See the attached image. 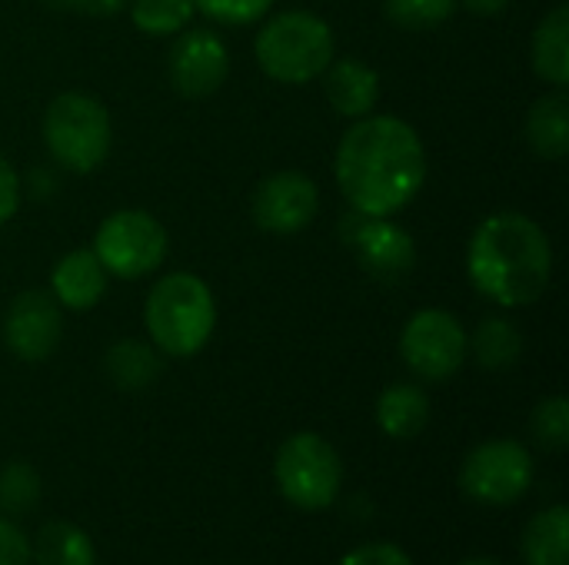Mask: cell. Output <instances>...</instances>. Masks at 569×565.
I'll return each instance as SVG.
<instances>
[{
  "mask_svg": "<svg viewBox=\"0 0 569 565\" xmlns=\"http://www.w3.org/2000/svg\"><path fill=\"white\" fill-rule=\"evenodd\" d=\"M457 0H387V17L403 30H433L447 23Z\"/></svg>",
  "mask_w": 569,
  "mask_h": 565,
  "instance_id": "25",
  "label": "cell"
},
{
  "mask_svg": "<svg viewBox=\"0 0 569 565\" xmlns=\"http://www.w3.org/2000/svg\"><path fill=\"white\" fill-rule=\"evenodd\" d=\"M50 7L60 10H80V13H93V17H110L120 13L130 0H47Z\"/></svg>",
  "mask_w": 569,
  "mask_h": 565,
  "instance_id": "31",
  "label": "cell"
},
{
  "mask_svg": "<svg viewBox=\"0 0 569 565\" xmlns=\"http://www.w3.org/2000/svg\"><path fill=\"white\" fill-rule=\"evenodd\" d=\"M167 73H170V83L183 97H207L230 73L227 43L213 30H207V27H197V30H187L183 27L180 37L170 47Z\"/></svg>",
  "mask_w": 569,
  "mask_h": 565,
  "instance_id": "13",
  "label": "cell"
},
{
  "mask_svg": "<svg viewBox=\"0 0 569 565\" xmlns=\"http://www.w3.org/2000/svg\"><path fill=\"white\" fill-rule=\"evenodd\" d=\"M0 565H30V539L7 516H0Z\"/></svg>",
  "mask_w": 569,
  "mask_h": 565,
  "instance_id": "29",
  "label": "cell"
},
{
  "mask_svg": "<svg viewBox=\"0 0 569 565\" xmlns=\"http://www.w3.org/2000/svg\"><path fill=\"white\" fill-rule=\"evenodd\" d=\"M323 77V90H327V100L333 103L337 113L343 117H367L377 100H380V73L373 67H367L363 60L357 57H340V60H330V67L320 73Z\"/></svg>",
  "mask_w": 569,
  "mask_h": 565,
  "instance_id": "14",
  "label": "cell"
},
{
  "mask_svg": "<svg viewBox=\"0 0 569 565\" xmlns=\"http://www.w3.org/2000/svg\"><path fill=\"white\" fill-rule=\"evenodd\" d=\"M40 503V476L30 463H7L0 470V513L23 516Z\"/></svg>",
  "mask_w": 569,
  "mask_h": 565,
  "instance_id": "24",
  "label": "cell"
},
{
  "mask_svg": "<svg viewBox=\"0 0 569 565\" xmlns=\"http://www.w3.org/2000/svg\"><path fill=\"white\" fill-rule=\"evenodd\" d=\"M320 206L317 183L300 170H280L267 176L253 193V220L260 230L290 236L313 223Z\"/></svg>",
  "mask_w": 569,
  "mask_h": 565,
  "instance_id": "11",
  "label": "cell"
},
{
  "mask_svg": "<svg viewBox=\"0 0 569 565\" xmlns=\"http://www.w3.org/2000/svg\"><path fill=\"white\" fill-rule=\"evenodd\" d=\"M530 430L537 436L540 446L560 453L569 446V403L563 396H550L543 400L537 410H533V420H530Z\"/></svg>",
  "mask_w": 569,
  "mask_h": 565,
  "instance_id": "26",
  "label": "cell"
},
{
  "mask_svg": "<svg viewBox=\"0 0 569 565\" xmlns=\"http://www.w3.org/2000/svg\"><path fill=\"white\" fill-rule=\"evenodd\" d=\"M527 140L547 160H563L569 153V100L563 87L543 93L527 113Z\"/></svg>",
  "mask_w": 569,
  "mask_h": 565,
  "instance_id": "17",
  "label": "cell"
},
{
  "mask_svg": "<svg viewBox=\"0 0 569 565\" xmlns=\"http://www.w3.org/2000/svg\"><path fill=\"white\" fill-rule=\"evenodd\" d=\"M470 353V336L463 323L447 310H420L407 320L400 333L403 363L430 383H443L460 373Z\"/></svg>",
  "mask_w": 569,
  "mask_h": 565,
  "instance_id": "9",
  "label": "cell"
},
{
  "mask_svg": "<svg viewBox=\"0 0 569 565\" xmlns=\"http://www.w3.org/2000/svg\"><path fill=\"white\" fill-rule=\"evenodd\" d=\"M460 565H503V563H497V559H487V556H477V559H463Z\"/></svg>",
  "mask_w": 569,
  "mask_h": 565,
  "instance_id": "33",
  "label": "cell"
},
{
  "mask_svg": "<svg viewBox=\"0 0 569 565\" xmlns=\"http://www.w3.org/2000/svg\"><path fill=\"white\" fill-rule=\"evenodd\" d=\"M63 336V316L60 303L43 293V290H27L20 293L3 316V343L13 356L27 363L47 360Z\"/></svg>",
  "mask_w": 569,
  "mask_h": 565,
  "instance_id": "12",
  "label": "cell"
},
{
  "mask_svg": "<svg viewBox=\"0 0 569 565\" xmlns=\"http://www.w3.org/2000/svg\"><path fill=\"white\" fill-rule=\"evenodd\" d=\"M527 565H569V509L550 506L537 513L523 533Z\"/></svg>",
  "mask_w": 569,
  "mask_h": 565,
  "instance_id": "20",
  "label": "cell"
},
{
  "mask_svg": "<svg viewBox=\"0 0 569 565\" xmlns=\"http://www.w3.org/2000/svg\"><path fill=\"white\" fill-rule=\"evenodd\" d=\"M197 13L193 0H130V17L137 30L150 37H170L180 33Z\"/></svg>",
  "mask_w": 569,
  "mask_h": 565,
  "instance_id": "23",
  "label": "cell"
},
{
  "mask_svg": "<svg viewBox=\"0 0 569 565\" xmlns=\"http://www.w3.org/2000/svg\"><path fill=\"white\" fill-rule=\"evenodd\" d=\"M253 50L270 80L297 87L317 80L330 67L337 40L323 17L310 10H283L263 23Z\"/></svg>",
  "mask_w": 569,
  "mask_h": 565,
  "instance_id": "4",
  "label": "cell"
},
{
  "mask_svg": "<svg viewBox=\"0 0 569 565\" xmlns=\"http://www.w3.org/2000/svg\"><path fill=\"white\" fill-rule=\"evenodd\" d=\"M143 323L160 353L177 360L193 356L210 343L217 326L213 293L193 273H167L147 296Z\"/></svg>",
  "mask_w": 569,
  "mask_h": 565,
  "instance_id": "3",
  "label": "cell"
},
{
  "mask_svg": "<svg viewBox=\"0 0 569 565\" xmlns=\"http://www.w3.org/2000/svg\"><path fill=\"white\" fill-rule=\"evenodd\" d=\"M103 366H107V376L120 390H127V393L147 390L160 376V356L143 340H120V343H113L107 350Z\"/></svg>",
  "mask_w": 569,
  "mask_h": 565,
  "instance_id": "21",
  "label": "cell"
},
{
  "mask_svg": "<svg viewBox=\"0 0 569 565\" xmlns=\"http://www.w3.org/2000/svg\"><path fill=\"white\" fill-rule=\"evenodd\" d=\"M460 486L480 506H513L533 486V456L517 440H487L467 456Z\"/></svg>",
  "mask_w": 569,
  "mask_h": 565,
  "instance_id": "8",
  "label": "cell"
},
{
  "mask_svg": "<svg viewBox=\"0 0 569 565\" xmlns=\"http://www.w3.org/2000/svg\"><path fill=\"white\" fill-rule=\"evenodd\" d=\"M273 480L297 509L320 513L337 503L343 486L340 453L320 433H293L273 460Z\"/></svg>",
  "mask_w": 569,
  "mask_h": 565,
  "instance_id": "6",
  "label": "cell"
},
{
  "mask_svg": "<svg viewBox=\"0 0 569 565\" xmlns=\"http://www.w3.org/2000/svg\"><path fill=\"white\" fill-rule=\"evenodd\" d=\"M430 423V396L413 383H393L377 400V426L390 440H413Z\"/></svg>",
  "mask_w": 569,
  "mask_h": 565,
  "instance_id": "16",
  "label": "cell"
},
{
  "mask_svg": "<svg viewBox=\"0 0 569 565\" xmlns=\"http://www.w3.org/2000/svg\"><path fill=\"white\" fill-rule=\"evenodd\" d=\"M107 293V270L100 266L93 250H73L57 260L50 273V296L63 310H90Z\"/></svg>",
  "mask_w": 569,
  "mask_h": 565,
  "instance_id": "15",
  "label": "cell"
},
{
  "mask_svg": "<svg viewBox=\"0 0 569 565\" xmlns=\"http://www.w3.org/2000/svg\"><path fill=\"white\" fill-rule=\"evenodd\" d=\"M467 273L490 303L507 310L530 306L547 293L553 276L550 236L523 213H493L470 236Z\"/></svg>",
  "mask_w": 569,
  "mask_h": 565,
  "instance_id": "2",
  "label": "cell"
},
{
  "mask_svg": "<svg viewBox=\"0 0 569 565\" xmlns=\"http://www.w3.org/2000/svg\"><path fill=\"white\" fill-rule=\"evenodd\" d=\"M507 3H510V0H463V7H467V10L483 13V17L503 13V10H507Z\"/></svg>",
  "mask_w": 569,
  "mask_h": 565,
  "instance_id": "32",
  "label": "cell"
},
{
  "mask_svg": "<svg viewBox=\"0 0 569 565\" xmlns=\"http://www.w3.org/2000/svg\"><path fill=\"white\" fill-rule=\"evenodd\" d=\"M470 350H473V356H477V363L483 370H510L523 353V336L510 320L487 316L477 326V333L470 340Z\"/></svg>",
  "mask_w": 569,
  "mask_h": 565,
  "instance_id": "22",
  "label": "cell"
},
{
  "mask_svg": "<svg viewBox=\"0 0 569 565\" xmlns=\"http://www.w3.org/2000/svg\"><path fill=\"white\" fill-rule=\"evenodd\" d=\"M427 180L420 133L400 117H360L337 147V183L347 203L367 216L403 210Z\"/></svg>",
  "mask_w": 569,
  "mask_h": 565,
  "instance_id": "1",
  "label": "cell"
},
{
  "mask_svg": "<svg viewBox=\"0 0 569 565\" xmlns=\"http://www.w3.org/2000/svg\"><path fill=\"white\" fill-rule=\"evenodd\" d=\"M193 3H197L200 13H207L210 20L227 23V27L253 23L273 7V0H193Z\"/></svg>",
  "mask_w": 569,
  "mask_h": 565,
  "instance_id": "27",
  "label": "cell"
},
{
  "mask_svg": "<svg viewBox=\"0 0 569 565\" xmlns=\"http://www.w3.org/2000/svg\"><path fill=\"white\" fill-rule=\"evenodd\" d=\"M43 143L50 157L70 173L97 170L113 143L107 107L90 93H60L43 113Z\"/></svg>",
  "mask_w": 569,
  "mask_h": 565,
  "instance_id": "5",
  "label": "cell"
},
{
  "mask_svg": "<svg viewBox=\"0 0 569 565\" xmlns=\"http://www.w3.org/2000/svg\"><path fill=\"white\" fill-rule=\"evenodd\" d=\"M533 70L553 87L569 83V7H553L533 33Z\"/></svg>",
  "mask_w": 569,
  "mask_h": 565,
  "instance_id": "18",
  "label": "cell"
},
{
  "mask_svg": "<svg viewBox=\"0 0 569 565\" xmlns=\"http://www.w3.org/2000/svg\"><path fill=\"white\" fill-rule=\"evenodd\" d=\"M340 565H417L397 543H367L347 553Z\"/></svg>",
  "mask_w": 569,
  "mask_h": 565,
  "instance_id": "28",
  "label": "cell"
},
{
  "mask_svg": "<svg viewBox=\"0 0 569 565\" xmlns=\"http://www.w3.org/2000/svg\"><path fill=\"white\" fill-rule=\"evenodd\" d=\"M343 240L357 253L360 266L383 283L403 280L417 263L413 236L387 216H367L353 210V216H347Z\"/></svg>",
  "mask_w": 569,
  "mask_h": 565,
  "instance_id": "10",
  "label": "cell"
},
{
  "mask_svg": "<svg viewBox=\"0 0 569 565\" xmlns=\"http://www.w3.org/2000/svg\"><path fill=\"white\" fill-rule=\"evenodd\" d=\"M30 559L37 565H97V549L77 523L50 519L30 543Z\"/></svg>",
  "mask_w": 569,
  "mask_h": 565,
  "instance_id": "19",
  "label": "cell"
},
{
  "mask_svg": "<svg viewBox=\"0 0 569 565\" xmlns=\"http://www.w3.org/2000/svg\"><path fill=\"white\" fill-rule=\"evenodd\" d=\"M17 206H20V180L13 167L0 157V226L17 213Z\"/></svg>",
  "mask_w": 569,
  "mask_h": 565,
  "instance_id": "30",
  "label": "cell"
},
{
  "mask_svg": "<svg viewBox=\"0 0 569 565\" xmlns=\"http://www.w3.org/2000/svg\"><path fill=\"white\" fill-rule=\"evenodd\" d=\"M167 230L147 210H117L93 236L100 266L120 280H140L153 273L167 260Z\"/></svg>",
  "mask_w": 569,
  "mask_h": 565,
  "instance_id": "7",
  "label": "cell"
}]
</instances>
